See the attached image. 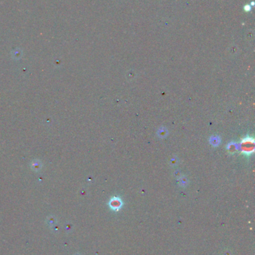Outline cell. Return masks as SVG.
Returning <instances> with one entry per match:
<instances>
[{
	"instance_id": "1",
	"label": "cell",
	"mask_w": 255,
	"mask_h": 255,
	"mask_svg": "<svg viewBox=\"0 0 255 255\" xmlns=\"http://www.w3.org/2000/svg\"><path fill=\"white\" fill-rule=\"evenodd\" d=\"M254 138L248 136L242 140L241 143L242 152L246 156H251L254 153Z\"/></svg>"
},
{
	"instance_id": "2",
	"label": "cell",
	"mask_w": 255,
	"mask_h": 255,
	"mask_svg": "<svg viewBox=\"0 0 255 255\" xmlns=\"http://www.w3.org/2000/svg\"><path fill=\"white\" fill-rule=\"evenodd\" d=\"M122 201L118 197H113L109 201V206L114 210L117 211L122 207Z\"/></svg>"
}]
</instances>
